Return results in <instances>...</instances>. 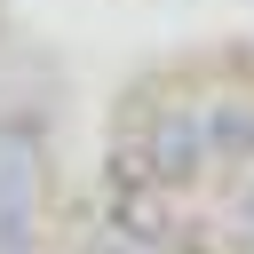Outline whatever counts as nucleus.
<instances>
[{
  "label": "nucleus",
  "instance_id": "f257e3e1",
  "mask_svg": "<svg viewBox=\"0 0 254 254\" xmlns=\"http://www.w3.org/2000/svg\"><path fill=\"white\" fill-rule=\"evenodd\" d=\"M214 175V143H206V103H159L135 127V183L183 198Z\"/></svg>",
  "mask_w": 254,
  "mask_h": 254
},
{
  "label": "nucleus",
  "instance_id": "f03ea898",
  "mask_svg": "<svg viewBox=\"0 0 254 254\" xmlns=\"http://www.w3.org/2000/svg\"><path fill=\"white\" fill-rule=\"evenodd\" d=\"M40 135L32 127H0V254H32L40 246Z\"/></svg>",
  "mask_w": 254,
  "mask_h": 254
},
{
  "label": "nucleus",
  "instance_id": "7ed1b4c3",
  "mask_svg": "<svg viewBox=\"0 0 254 254\" xmlns=\"http://www.w3.org/2000/svg\"><path fill=\"white\" fill-rule=\"evenodd\" d=\"M206 143H214V167H254V95L206 103Z\"/></svg>",
  "mask_w": 254,
  "mask_h": 254
},
{
  "label": "nucleus",
  "instance_id": "20e7f679",
  "mask_svg": "<svg viewBox=\"0 0 254 254\" xmlns=\"http://www.w3.org/2000/svg\"><path fill=\"white\" fill-rule=\"evenodd\" d=\"M79 254H151V246H135V238H119V230H103V238H87Z\"/></svg>",
  "mask_w": 254,
  "mask_h": 254
}]
</instances>
